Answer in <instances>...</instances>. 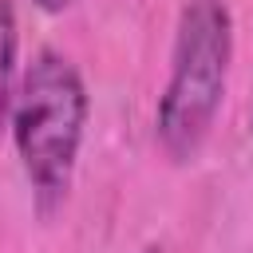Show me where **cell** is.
Listing matches in <instances>:
<instances>
[{"mask_svg": "<svg viewBox=\"0 0 253 253\" xmlns=\"http://www.w3.org/2000/svg\"><path fill=\"white\" fill-rule=\"evenodd\" d=\"M142 253H162V249H158V245H150V249H142Z\"/></svg>", "mask_w": 253, "mask_h": 253, "instance_id": "obj_5", "label": "cell"}, {"mask_svg": "<svg viewBox=\"0 0 253 253\" xmlns=\"http://www.w3.org/2000/svg\"><path fill=\"white\" fill-rule=\"evenodd\" d=\"M233 59V20L225 0H190L178 16L170 79L154 111L158 146L174 162H190L213 130Z\"/></svg>", "mask_w": 253, "mask_h": 253, "instance_id": "obj_2", "label": "cell"}, {"mask_svg": "<svg viewBox=\"0 0 253 253\" xmlns=\"http://www.w3.org/2000/svg\"><path fill=\"white\" fill-rule=\"evenodd\" d=\"M32 4H36L40 12H47V16H55V12H67V8L75 4V0H32Z\"/></svg>", "mask_w": 253, "mask_h": 253, "instance_id": "obj_4", "label": "cell"}, {"mask_svg": "<svg viewBox=\"0 0 253 253\" xmlns=\"http://www.w3.org/2000/svg\"><path fill=\"white\" fill-rule=\"evenodd\" d=\"M87 115H91V99L79 67L63 51L40 47L20 75L12 115H8L12 142L32 182L40 213L59 210L71 190Z\"/></svg>", "mask_w": 253, "mask_h": 253, "instance_id": "obj_1", "label": "cell"}, {"mask_svg": "<svg viewBox=\"0 0 253 253\" xmlns=\"http://www.w3.org/2000/svg\"><path fill=\"white\" fill-rule=\"evenodd\" d=\"M249 126H253V107H249Z\"/></svg>", "mask_w": 253, "mask_h": 253, "instance_id": "obj_6", "label": "cell"}, {"mask_svg": "<svg viewBox=\"0 0 253 253\" xmlns=\"http://www.w3.org/2000/svg\"><path fill=\"white\" fill-rule=\"evenodd\" d=\"M16 87V12L12 0H0V130L8 126Z\"/></svg>", "mask_w": 253, "mask_h": 253, "instance_id": "obj_3", "label": "cell"}]
</instances>
